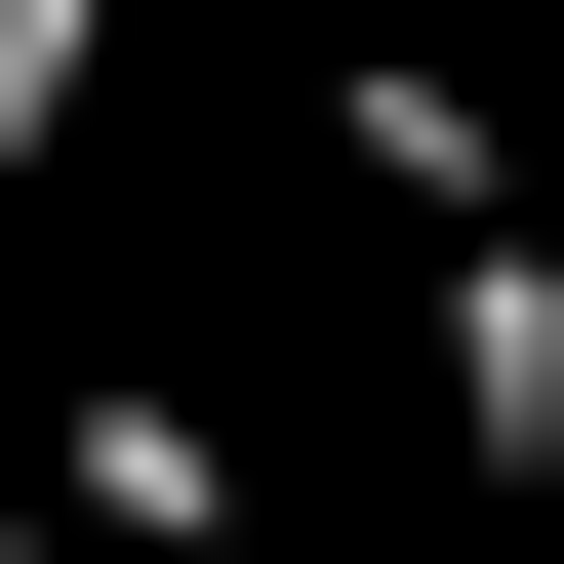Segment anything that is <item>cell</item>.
<instances>
[{"instance_id": "1", "label": "cell", "mask_w": 564, "mask_h": 564, "mask_svg": "<svg viewBox=\"0 0 564 564\" xmlns=\"http://www.w3.org/2000/svg\"><path fill=\"white\" fill-rule=\"evenodd\" d=\"M121 41H162V0H0V202L82 162V82H121Z\"/></svg>"}, {"instance_id": "2", "label": "cell", "mask_w": 564, "mask_h": 564, "mask_svg": "<svg viewBox=\"0 0 564 564\" xmlns=\"http://www.w3.org/2000/svg\"><path fill=\"white\" fill-rule=\"evenodd\" d=\"M0 564H41V444H0Z\"/></svg>"}]
</instances>
